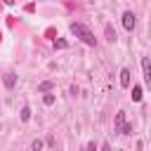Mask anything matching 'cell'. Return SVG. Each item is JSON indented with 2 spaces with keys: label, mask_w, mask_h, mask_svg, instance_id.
I'll return each instance as SVG.
<instances>
[{
  "label": "cell",
  "mask_w": 151,
  "mask_h": 151,
  "mask_svg": "<svg viewBox=\"0 0 151 151\" xmlns=\"http://www.w3.org/2000/svg\"><path fill=\"white\" fill-rule=\"evenodd\" d=\"M52 87H54V83H52V80H45V83L38 85V92H50Z\"/></svg>",
  "instance_id": "6"
},
{
  "label": "cell",
  "mask_w": 151,
  "mask_h": 151,
  "mask_svg": "<svg viewBox=\"0 0 151 151\" xmlns=\"http://www.w3.org/2000/svg\"><path fill=\"white\" fill-rule=\"evenodd\" d=\"M101 151H111V146L109 144H101Z\"/></svg>",
  "instance_id": "15"
},
{
  "label": "cell",
  "mask_w": 151,
  "mask_h": 151,
  "mask_svg": "<svg viewBox=\"0 0 151 151\" xmlns=\"http://www.w3.org/2000/svg\"><path fill=\"white\" fill-rule=\"evenodd\" d=\"M71 33H73L76 38H80L85 45H97V38H94V33H92L87 26L78 24V21H73V24H71Z\"/></svg>",
  "instance_id": "1"
},
{
  "label": "cell",
  "mask_w": 151,
  "mask_h": 151,
  "mask_svg": "<svg viewBox=\"0 0 151 151\" xmlns=\"http://www.w3.org/2000/svg\"><path fill=\"white\" fill-rule=\"evenodd\" d=\"M14 83H17V76L14 73H5V85L7 87H14Z\"/></svg>",
  "instance_id": "7"
},
{
  "label": "cell",
  "mask_w": 151,
  "mask_h": 151,
  "mask_svg": "<svg viewBox=\"0 0 151 151\" xmlns=\"http://www.w3.org/2000/svg\"><path fill=\"white\" fill-rule=\"evenodd\" d=\"M2 2H5V5H14V0H2Z\"/></svg>",
  "instance_id": "16"
},
{
  "label": "cell",
  "mask_w": 151,
  "mask_h": 151,
  "mask_svg": "<svg viewBox=\"0 0 151 151\" xmlns=\"http://www.w3.org/2000/svg\"><path fill=\"white\" fill-rule=\"evenodd\" d=\"M28 118H31V109H28V106H24V109H21V120L26 123Z\"/></svg>",
  "instance_id": "10"
},
{
  "label": "cell",
  "mask_w": 151,
  "mask_h": 151,
  "mask_svg": "<svg viewBox=\"0 0 151 151\" xmlns=\"http://www.w3.org/2000/svg\"><path fill=\"white\" fill-rule=\"evenodd\" d=\"M87 151H97V144H94V142H90V144H87Z\"/></svg>",
  "instance_id": "14"
},
{
  "label": "cell",
  "mask_w": 151,
  "mask_h": 151,
  "mask_svg": "<svg viewBox=\"0 0 151 151\" xmlns=\"http://www.w3.org/2000/svg\"><path fill=\"white\" fill-rule=\"evenodd\" d=\"M132 99H134V101H142V87H139V85L132 87Z\"/></svg>",
  "instance_id": "8"
},
{
  "label": "cell",
  "mask_w": 151,
  "mask_h": 151,
  "mask_svg": "<svg viewBox=\"0 0 151 151\" xmlns=\"http://www.w3.org/2000/svg\"><path fill=\"white\" fill-rule=\"evenodd\" d=\"M123 125H125V111H118L116 113V132H120Z\"/></svg>",
  "instance_id": "5"
},
{
  "label": "cell",
  "mask_w": 151,
  "mask_h": 151,
  "mask_svg": "<svg viewBox=\"0 0 151 151\" xmlns=\"http://www.w3.org/2000/svg\"><path fill=\"white\" fill-rule=\"evenodd\" d=\"M31 149H33V151H42V142H40V139H35V142L31 144Z\"/></svg>",
  "instance_id": "13"
},
{
  "label": "cell",
  "mask_w": 151,
  "mask_h": 151,
  "mask_svg": "<svg viewBox=\"0 0 151 151\" xmlns=\"http://www.w3.org/2000/svg\"><path fill=\"white\" fill-rule=\"evenodd\" d=\"M123 26H125L127 31H132V28L137 26V17H134L132 12H125V14H123Z\"/></svg>",
  "instance_id": "2"
},
{
  "label": "cell",
  "mask_w": 151,
  "mask_h": 151,
  "mask_svg": "<svg viewBox=\"0 0 151 151\" xmlns=\"http://www.w3.org/2000/svg\"><path fill=\"white\" fill-rule=\"evenodd\" d=\"M130 68H120V85L123 87H130Z\"/></svg>",
  "instance_id": "4"
},
{
  "label": "cell",
  "mask_w": 151,
  "mask_h": 151,
  "mask_svg": "<svg viewBox=\"0 0 151 151\" xmlns=\"http://www.w3.org/2000/svg\"><path fill=\"white\" fill-rule=\"evenodd\" d=\"M142 71H144V83L151 85V64H149V57H142Z\"/></svg>",
  "instance_id": "3"
},
{
  "label": "cell",
  "mask_w": 151,
  "mask_h": 151,
  "mask_svg": "<svg viewBox=\"0 0 151 151\" xmlns=\"http://www.w3.org/2000/svg\"><path fill=\"white\" fill-rule=\"evenodd\" d=\"M54 47H59V50H64V47H68V42L61 38V40H54Z\"/></svg>",
  "instance_id": "12"
},
{
  "label": "cell",
  "mask_w": 151,
  "mask_h": 151,
  "mask_svg": "<svg viewBox=\"0 0 151 151\" xmlns=\"http://www.w3.org/2000/svg\"><path fill=\"white\" fill-rule=\"evenodd\" d=\"M42 101H45V106H52V104H54V94H45Z\"/></svg>",
  "instance_id": "11"
},
{
  "label": "cell",
  "mask_w": 151,
  "mask_h": 151,
  "mask_svg": "<svg viewBox=\"0 0 151 151\" xmlns=\"http://www.w3.org/2000/svg\"><path fill=\"white\" fill-rule=\"evenodd\" d=\"M106 40H109V42H116V31H113L111 26H106Z\"/></svg>",
  "instance_id": "9"
}]
</instances>
